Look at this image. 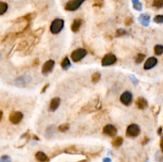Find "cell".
Returning <instances> with one entry per match:
<instances>
[{"instance_id": "obj_1", "label": "cell", "mask_w": 163, "mask_h": 162, "mask_svg": "<svg viewBox=\"0 0 163 162\" xmlns=\"http://www.w3.org/2000/svg\"><path fill=\"white\" fill-rule=\"evenodd\" d=\"M65 26V21L61 18H56L52 22L51 25H50V32L53 34H57V33H60L62 29H64Z\"/></svg>"}, {"instance_id": "obj_2", "label": "cell", "mask_w": 163, "mask_h": 162, "mask_svg": "<svg viewBox=\"0 0 163 162\" xmlns=\"http://www.w3.org/2000/svg\"><path fill=\"white\" fill-rule=\"evenodd\" d=\"M86 55H87V50L85 48H80L74 50L73 52L72 53L71 58H72L73 62H79L86 57Z\"/></svg>"}, {"instance_id": "obj_3", "label": "cell", "mask_w": 163, "mask_h": 162, "mask_svg": "<svg viewBox=\"0 0 163 162\" xmlns=\"http://www.w3.org/2000/svg\"><path fill=\"white\" fill-rule=\"evenodd\" d=\"M85 0H70L65 5V10L68 11H75L80 8Z\"/></svg>"}, {"instance_id": "obj_4", "label": "cell", "mask_w": 163, "mask_h": 162, "mask_svg": "<svg viewBox=\"0 0 163 162\" xmlns=\"http://www.w3.org/2000/svg\"><path fill=\"white\" fill-rule=\"evenodd\" d=\"M139 134H140V127L137 124H130L127 126V130H126L127 136L130 138H135L139 136Z\"/></svg>"}, {"instance_id": "obj_5", "label": "cell", "mask_w": 163, "mask_h": 162, "mask_svg": "<svg viewBox=\"0 0 163 162\" xmlns=\"http://www.w3.org/2000/svg\"><path fill=\"white\" fill-rule=\"evenodd\" d=\"M117 61V58L114 54L112 53H108L103 57L101 60L102 65L107 67V66H110L115 64Z\"/></svg>"}, {"instance_id": "obj_6", "label": "cell", "mask_w": 163, "mask_h": 162, "mask_svg": "<svg viewBox=\"0 0 163 162\" xmlns=\"http://www.w3.org/2000/svg\"><path fill=\"white\" fill-rule=\"evenodd\" d=\"M30 81L31 79L29 76H19L17 79H14V84L18 88H25Z\"/></svg>"}, {"instance_id": "obj_7", "label": "cell", "mask_w": 163, "mask_h": 162, "mask_svg": "<svg viewBox=\"0 0 163 162\" xmlns=\"http://www.w3.org/2000/svg\"><path fill=\"white\" fill-rule=\"evenodd\" d=\"M55 66V61L53 60H49L46 62L42 65V68H41V73L43 75H48L49 73H52V71L53 70V68Z\"/></svg>"}, {"instance_id": "obj_8", "label": "cell", "mask_w": 163, "mask_h": 162, "mask_svg": "<svg viewBox=\"0 0 163 162\" xmlns=\"http://www.w3.org/2000/svg\"><path fill=\"white\" fill-rule=\"evenodd\" d=\"M132 100H133L132 94H131V92H128V91L124 92L120 96V102L125 106L130 105V104L132 103Z\"/></svg>"}, {"instance_id": "obj_9", "label": "cell", "mask_w": 163, "mask_h": 162, "mask_svg": "<svg viewBox=\"0 0 163 162\" xmlns=\"http://www.w3.org/2000/svg\"><path fill=\"white\" fill-rule=\"evenodd\" d=\"M23 113L19 112V111H15V112H13L10 114V123H13V124H18L21 121L23 120Z\"/></svg>"}, {"instance_id": "obj_10", "label": "cell", "mask_w": 163, "mask_h": 162, "mask_svg": "<svg viewBox=\"0 0 163 162\" xmlns=\"http://www.w3.org/2000/svg\"><path fill=\"white\" fill-rule=\"evenodd\" d=\"M103 132L104 134L108 135L109 137H114L117 134V129L115 126L112 124H108L103 127Z\"/></svg>"}, {"instance_id": "obj_11", "label": "cell", "mask_w": 163, "mask_h": 162, "mask_svg": "<svg viewBox=\"0 0 163 162\" xmlns=\"http://www.w3.org/2000/svg\"><path fill=\"white\" fill-rule=\"evenodd\" d=\"M157 64H158V59L155 57H151L146 60L143 68H144L145 70H150V69L155 68L157 65Z\"/></svg>"}, {"instance_id": "obj_12", "label": "cell", "mask_w": 163, "mask_h": 162, "mask_svg": "<svg viewBox=\"0 0 163 162\" xmlns=\"http://www.w3.org/2000/svg\"><path fill=\"white\" fill-rule=\"evenodd\" d=\"M138 21L143 26H148L150 23V16L147 14H142L138 18Z\"/></svg>"}, {"instance_id": "obj_13", "label": "cell", "mask_w": 163, "mask_h": 162, "mask_svg": "<svg viewBox=\"0 0 163 162\" xmlns=\"http://www.w3.org/2000/svg\"><path fill=\"white\" fill-rule=\"evenodd\" d=\"M135 104L138 108L140 109V110H144V109H146L148 107L147 101H146V99L143 98V97L138 98L137 100H136Z\"/></svg>"}, {"instance_id": "obj_14", "label": "cell", "mask_w": 163, "mask_h": 162, "mask_svg": "<svg viewBox=\"0 0 163 162\" xmlns=\"http://www.w3.org/2000/svg\"><path fill=\"white\" fill-rule=\"evenodd\" d=\"M60 104V98H53L51 100L50 104V110L51 111H55L59 107Z\"/></svg>"}, {"instance_id": "obj_15", "label": "cell", "mask_w": 163, "mask_h": 162, "mask_svg": "<svg viewBox=\"0 0 163 162\" xmlns=\"http://www.w3.org/2000/svg\"><path fill=\"white\" fill-rule=\"evenodd\" d=\"M81 25H82V20L81 19H75L73 23H72V26H71L72 31L74 32V33H76V32L79 31Z\"/></svg>"}, {"instance_id": "obj_16", "label": "cell", "mask_w": 163, "mask_h": 162, "mask_svg": "<svg viewBox=\"0 0 163 162\" xmlns=\"http://www.w3.org/2000/svg\"><path fill=\"white\" fill-rule=\"evenodd\" d=\"M35 157H36V160L39 162H45L48 160V157H47L46 154L41 151L38 152L35 154Z\"/></svg>"}, {"instance_id": "obj_17", "label": "cell", "mask_w": 163, "mask_h": 162, "mask_svg": "<svg viewBox=\"0 0 163 162\" xmlns=\"http://www.w3.org/2000/svg\"><path fill=\"white\" fill-rule=\"evenodd\" d=\"M60 66H61V68L64 70H67L69 68L71 67V62L69 57H66L62 60L61 63H60Z\"/></svg>"}, {"instance_id": "obj_18", "label": "cell", "mask_w": 163, "mask_h": 162, "mask_svg": "<svg viewBox=\"0 0 163 162\" xmlns=\"http://www.w3.org/2000/svg\"><path fill=\"white\" fill-rule=\"evenodd\" d=\"M123 142H124V139L122 137H117L112 141V144L114 147H119L122 145Z\"/></svg>"}, {"instance_id": "obj_19", "label": "cell", "mask_w": 163, "mask_h": 162, "mask_svg": "<svg viewBox=\"0 0 163 162\" xmlns=\"http://www.w3.org/2000/svg\"><path fill=\"white\" fill-rule=\"evenodd\" d=\"M8 9V5L4 2H0V15L5 14Z\"/></svg>"}, {"instance_id": "obj_20", "label": "cell", "mask_w": 163, "mask_h": 162, "mask_svg": "<svg viewBox=\"0 0 163 162\" xmlns=\"http://www.w3.org/2000/svg\"><path fill=\"white\" fill-rule=\"evenodd\" d=\"M155 53L157 56H160L163 53V45H157L155 46Z\"/></svg>"}, {"instance_id": "obj_21", "label": "cell", "mask_w": 163, "mask_h": 162, "mask_svg": "<svg viewBox=\"0 0 163 162\" xmlns=\"http://www.w3.org/2000/svg\"><path fill=\"white\" fill-rule=\"evenodd\" d=\"M100 78H101V74L100 73H95L92 76V81L93 83H98L100 80Z\"/></svg>"}, {"instance_id": "obj_22", "label": "cell", "mask_w": 163, "mask_h": 162, "mask_svg": "<svg viewBox=\"0 0 163 162\" xmlns=\"http://www.w3.org/2000/svg\"><path fill=\"white\" fill-rule=\"evenodd\" d=\"M146 58V55L143 53H139L137 55V57L135 59V62L136 64H141V63L143 62V60H145Z\"/></svg>"}, {"instance_id": "obj_23", "label": "cell", "mask_w": 163, "mask_h": 162, "mask_svg": "<svg viewBox=\"0 0 163 162\" xmlns=\"http://www.w3.org/2000/svg\"><path fill=\"white\" fill-rule=\"evenodd\" d=\"M69 129V124L68 123H65V124H61L60 126H59L58 127V130L61 133H65L68 129Z\"/></svg>"}, {"instance_id": "obj_24", "label": "cell", "mask_w": 163, "mask_h": 162, "mask_svg": "<svg viewBox=\"0 0 163 162\" xmlns=\"http://www.w3.org/2000/svg\"><path fill=\"white\" fill-rule=\"evenodd\" d=\"M153 6L156 8H162L163 0H153Z\"/></svg>"}, {"instance_id": "obj_25", "label": "cell", "mask_w": 163, "mask_h": 162, "mask_svg": "<svg viewBox=\"0 0 163 162\" xmlns=\"http://www.w3.org/2000/svg\"><path fill=\"white\" fill-rule=\"evenodd\" d=\"M154 22L157 24H162L163 23V14H160V15L155 16L154 18Z\"/></svg>"}, {"instance_id": "obj_26", "label": "cell", "mask_w": 163, "mask_h": 162, "mask_svg": "<svg viewBox=\"0 0 163 162\" xmlns=\"http://www.w3.org/2000/svg\"><path fill=\"white\" fill-rule=\"evenodd\" d=\"M127 30H125L124 29H117L116 33H115V36L116 37H123L124 35H127Z\"/></svg>"}, {"instance_id": "obj_27", "label": "cell", "mask_w": 163, "mask_h": 162, "mask_svg": "<svg viewBox=\"0 0 163 162\" xmlns=\"http://www.w3.org/2000/svg\"><path fill=\"white\" fill-rule=\"evenodd\" d=\"M133 7H134V10H136L137 11H141L142 10H143V4L139 2V3H138L133 5Z\"/></svg>"}, {"instance_id": "obj_28", "label": "cell", "mask_w": 163, "mask_h": 162, "mask_svg": "<svg viewBox=\"0 0 163 162\" xmlns=\"http://www.w3.org/2000/svg\"><path fill=\"white\" fill-rule=\"evenodd\" d=\"M0 162H11V160L9 156L4 155L0 157Z\"/></svg>"}, {"instance_id": "obj_29", "label": "cell", "mask_w": 163, "mask_h": 162, "mask_svg": "<svg viewBox=\"0 0 163 162\" xmlns=\"http://www.w3.org/2000/svg\"><path fill=\"white\" fill-rule=\"evenodd\" d=\"M130 79H131L133 83H134V85H137L138 84V82H139V81H138L137 78H136L135 76H134V75H130Z\"/></svg>"}, {"instance_id": "obj_30", "label": "cell", "mask_w": 163, "mask_h": 162, "mask_svg": "<svg viewBox=\"0 0 163 162\" xmlns=\"http://www.w3.org/2000/svg\"><path fill=\"white\" fill-rule=\"evenodd\" d=\"M132 22H133V20L131 18H127V20H126L125 21V24H126V26H129V25H130L131 24V23H132Z\"/></svg>"}, {"instance_id": "obj_31", "label": "cell", "mask_w": 163, "mask_h": 162, "mask_svg": "<svg viewBox=\"0 0 163 162\" xmlns=\"http://www.w3.org/2000/svg\"><path fill=\"white\" fill-rule=\"evenodd\" d=\"M160 147H161V149L163 153V138H161V141H160Z\"/></svg>"}, {"instance_id": "obj_32", "label": "cell", "mask_w": 163, "mask_h": 162, "mask_svg": "<svg viewBox=\"0 0 163 162\" xmlns=\"http://www.w3.org/2000/svg\"><path fill=\"white\" fill-rule=\"evenodd\" d=\"M103 162H112V160H111L109 157H106V158H104L103 160Z\"/></svg>"}, {"instance_id": "obj_33", "label": "cell", "mask_w": 163, "mask_h": 162, "mask_svg": "<svg viewBox=\"0 0 163 162\" xmlns=\"http://www.w3.org/2000/svg\"><path fill=\"white\" fill-rule=\"evenodd\" d=\"M48 87H49V84H46V85H45V86L44 87V88H43L42 91H41V93H43V92H45V90H46V88H48Z\"/></svg>"}, {"instance_id": "obj_34", "label": "cell", "mask_w": 163, "mask_h": 162, "mask_svg": "<svg viewBox=\"0 0 163 162\" xmlns=\"http://www.w3.org/2000/svg\"><path fill=\"white\" fill-rule=\"evenodd\" d=\"M131 2H132L133 5H134V4L138 3H139V0H131Z\"/></svg>"}, {"instance_id": "obj_35", "label": "cell", "mask_w": 163, "mask_h": 162, "mask_svg": "<svg viewBox=\"0 0 163 162\" xmlns=\"http://www.w3.org/2000/svg\"><path fill=\"white\" fill-rule=\"evenodd\" d=\"M2 117H3V112H2V111H1V110H0V120H1Z\"/></svg>"}, {"instance_id": "obj_36", "label": "cell", "mask_w": 163, "mask_h": 162, "mask_svg": "<svg viewBox=\"0 0 163 162\" xmlns=\"http://www.w3.org/2000/svg\"><path fill=\"white\" fill-rule=\"evenodd\" d=\"M161 128H160V129H159V131H158V134H161Z\"/></svg>"}]
</instances>
